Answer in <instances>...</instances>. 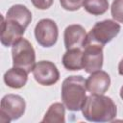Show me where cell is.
<instances>
[{
  "label": "cell",
  "instance_id": "cell-9",
  "mask_svg": "<svg viewBox=\"0 0 123 123\" xmlns=\"http://www.w3.org/2000/svg\"><path fill=\"white\" fill-rule=\"evenodd\" d=\"M25 28L20 25L19 23L4 18L2 16V23H1V43L6 46H12L16 43L25 33Z\"/></svg>",
  "mask_w": 123,
  "mask_h": 123
},
{
  "label": "cell",
  "instance_id": "cell-3",
  "mask_svg": "<svg viewBox=\"0 0 123 123\" xmlns=\"http://www.w3.org/2000/svg\"><path fill=\"white\" fill-rule=\"evenodd\" d=\"M120 29V25L116 23L114 20L107 19L96 22L87 34L86 45L98 44L104 46L108 42L111 41L119 34Z\"/></svg>",
  "mask_w": 123,
  "mask_h": 123
},
{
  "label": "cell",
  "instance_id": "cell-14",
  "mask_svg": "<svg viewBox=\"0 0 123 123\" xmlns=\"http://www.w3.org/2000/svg\"><path fill=\"white\" fill-rule=\"evenodd\" d=\"M62 64L66 70L78 71L83 69L82 48H71L66 50L62 56Z\"/></svg>",
  "mask_w": 123,
  "mask_h": 123
},
{
  "label": "cell",
  "instance_id": "cell-13",
  "mask_svg": "<svg viewBox=\"0 0 123 123\" xmlns=\"http://www.w3.org/2000/svg\"><path fill=\"white\" fill-rule=\"evenodd\" d=\"M6 18L19 23L26 29L32 21V12L26 6L21 4H15L8 10Z\"/></svg>",
  "mask_w": 123,
  "mask_h": 123
},
{
  "label": "cell",
  "instance_id": "cell-17",
  "mask_svg": "<svg viewBox=\"0 0 123 123\" xmlns=\"http://www.w3.org/2000/svg\"><path fill=\"white\" fill-rule=\"evenodd\" d=\"M111 12L114 21L123 23V0H113L111 7Z\"/></svg>",
  "mask_w": 123,
  "mask_h": 123
},
{
  "label": "cell",
  "instance_id": "cell-19",
  "mask_svg": "<svg viewBox=\"0 0 123 123\" xmlns=\"http://www.w3.org/2000/svg\"><path fill=\"white\" fill-rule=\"evenodd\" d=\"M31 2L38 10H47L52 6L54 0H31Z\"/></svg>",
  "mask_w": 123,
  "mask_h": 123
},
{
  "label": "cell",
  "instance_id": "cell-16",
  "mask_svg": "<svg viewBox=\"0 0 123 123\" xmlns=\"http://www.w3.org/2000/svg\"><path fill=\"white\" fill-rule=\"evenodd\" d=\"M83 7L92 15H101L108 11L109 2L108 0H84Z\"/></svg>",
  "mask_w": 123,
  "mask_h": 123
},
{
  "label": "cell",
  "instance_id": "cell-12",
  "mask_svg": "<svg viewBox=\"0 0 123 123\" xmlns=\"http://www.w3.org/2000/svg\"><path fill=\"white\" fill-rule=\"evenodd\" d=\"M28 81V72L19 67H12L4 74V83L12 88H21Z\"/></svg>",
  "mask_w": 123,
  "mask_h": 123
},
{
  "label": "cell",
  "instance_id": "cell-2",
  "mask_svg": "<svg viewBox=\"0 0 123 123\" xmlns=\"http://www.w3.org/2000/svg\"><path fill=\"white\" fill-rule=\"evenodd\" d=\"M86 98V80L80 75L69 76L62 85V100L65 108L71 111H78Z\"/></svg>",
  "mask_w": 123,
  "mask_h": 123
},
{
  "label": "cell",
  "instance_id": "cell-18",
  "mask_svg": "<svg viewBox=\"0 0 123 123\" xmlns=\"http://www.w3.org/2000/svg\"><path fill=\"white\" fill-rule=\"evenodd\" d=\"M83 3L84 0H60L62 8L70 12L78 11L83 6Z\"/></svg>",
  "mask_w": 123,
  "mask_h": 123
},
{
  "label": "cell",
  "instance_id": "cell-11",
  "mask_svg": "<svg viewBox=\"0 0 123 123\" xmlns=\"http://www.w3.org/2000/svg\"><path fill=\"white\" fill-rule=\"evenodd\" d=\"M110 85V75L103 70L90 73V76L86 80V90L91 94H104L109 89Z\"/></svg>",
  "mask_w": 123,
  "mask_h": 123
},
{
  "label": "cell",
  "instance_id": "cell-20",
  "mask_svg": "<svg viewBox=\"0 0 123 123\" xmlns=\"http://www.w3.org/2000/svg\"><path fill=\"white\" fill-rule=\"evenodd\" d=\"M118 73L123 76V59L119 62V64H118Z\"/></svg>",
  "mask_w": 123,
  "mask_h": 123
},
{
  "label": "cell",
  "instance_id": "cell-4",
  "mask_svg": "<svg viewBox=\"0 0 123 123\" xmlns=\"http://www.w3.org/2000/svg\"><path fill=\"white\" fill-rule=\"evenodd\" d=\"M12 64L30 73L36 64V53L33 45L26 38H20L12 46Z\"/></svg>",
  "mask_w": 123,
  "mask_h": 123
},
{
  "label": "cell",
  "instance_id": "cell-10",
  "mask_svg": "<svg viewBox=\"0 0 123 123\" xmlns=\"http://www.w3.org/2000/svg\"><path fill=\"white\" fill-rule=\"evenodd\" d=\"M87 34L83 26L79 24H71L64 30L63 38L66 50L71 48H84L86 45Z\"/></svg>",
  "mask_w": 123,
  "mask_h": 123
},
{
  "label": "cell",
  "instance_id": "cell-15",
  "mask_svg": "<svg viewBox=\"0 0 123 123\" xmlns=\"http://www.w3.org/2000/svg\"><path fill=\"white\" fill-rule=\"evenodd\" d=\"M65 106L63 103H54L52 104L48 111H46L41 122L47 123H64L65 122Z\"/></svg>",
  "mask_w": 123,
  "mask_h": 123
},
{
  "label": "cell",
  "instance_id": "cell-5",
  "mask_svg": "<svg viewBox=\"0 0 123 123\" xmlns=\"http://www.w3.org/2000/svg\"><path fill=\"white\" fill-rule=\"evenodd\" d=\"M26 109L25 100L17 94L5 95L0 104V122L9 123L20 118Z\"/></svg>",
  "mask_w": 123,
  "mask_h": 123
},
{
  "label": "cell",
  "instance_id": "cell-21",
  "mask_svg": "<svg viewBox=\"0 0 123 123\" xmlns=\"http://www.w3.org/2000/svg\"><path fill=\"white\" fill-rule=\"evenodd\" d=\"M120 97H121V99L123 100V86H122L121 88H120Z\"/></svg>",
  "mask_w": 123,
  "mask_h": 123
},
{
  "label": "cell",
  "instance_id": "cell-6",
  "mask_svg": "<svg viewBox=\"0 0 123 123\" xmlns=\"http://www.w3.org/2000/svg\"><path fill=\"white\" fill-rule=\"evenodd\" d=\"M59 37V30L56 22L49 18L39 20L35 27V37L42 47H52L56 44Z\"/></svg>",
  "mask_w": 123,
  "mask_h": 123
},
{
  "label": "cell",
  "instance_id": "cell-7",
  "mask_svg": "<svg viewBox=\"0 0 123 123\" xmlns=\"http://www.w3.org/2000/svg\"><path fill=\"white\" fill-rule=\"evenodd\" d=\"M35 80L41 86H52L60 79V72L56 64L50 61H39L33 69Z\"/></svg>",
  "mask_w": 123,
  "mask_h": 123
},
{
  "label": "cell",
  "instance_id": "cell-1",
  "mask_svg": "<svg viewBox=\"0 0 123 123\" xmlns=\"http://www.w3.org/2000/svg\"><path fill=\"white\" fill-rule=\"evenodd\" d=\"M84 117L92 122H110L116 116V106L111 98L104 94L86 96L82 107Z\"/></svg>",
  "mask_w": 123,
  "mask_h": 123
},
{
  "label": "cell",
  "instance_id": "cell-8",
  "mask_svg": "<svg viewBox=\"0 0 123 123\" xmlns=\"http://www.w3.org/2000/svg\"><path fill=\"white\" fill-rule=\"evenodd\" d=\"M103 66V46L87 44L83 51V69L86 73L101 70Z\"/></svg>",
  "mask_w": 123,
  "mask_h": 123
}]
</instances>
